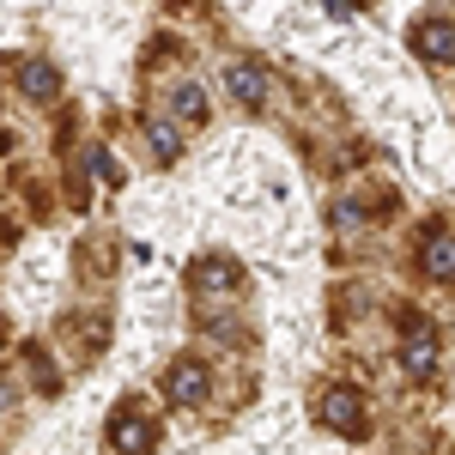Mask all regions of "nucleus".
<instances>
[{
  "label": "nucleus",
  "instance_id": "f257e3e1",
  "mask_svg": "<svg viewBox=\"0 0 455 455\" xmlns=\"http://www.w3.org/2000/svg\"><path fill=\"white\" fill-rule=\"evenodd\" d=\"M322 413H328L334 431H358V425H364V407H358L352 395H328V407H322Z\"/></svg>",
  "mask_w": 455,
  "mask_h": 455
},
{
  "label": "nucleus",
  "instance_id": "f03ea898",
  "mask_svg": "<svg viewBox=\"0 0 455 455\" xmlns=\"http://www.w3.org/2000/svg\"><path fill=\"white\" fill-rule=\"evenodd\" d=\"M146 443H152V425H146V419H134V413H128V419L116 425V450H122V455H140Z\"/></svg>",
  "mask_w": 455,
  "mask_h": 455
},
{
  "label": "nucleus",
  "instance_id": "7ed1b4c3",
  "mask_svg": "<svg viewBox=\"0 0 455 455\" xmlns=\"http://www.w3.org/2000/svg\"><path fill=\"white\" fill-rule=\"evenodd\" d=\"M413 43H419L425 55H437V61H443V55H455V31H443V25H419V36H413Z\"/></svg>",
  "mask_w": 455,
  "mask_h": 455
},
{
  "label": "nucleus",
  "instance_id": "20e7f679",
  "mask_svg": "<svg viewBox=\"0 0 455 455\" xmlns=\"http://www.w3.org/2000/svg\"><path fill=\"white\" fill-rule=\"evenodd\" d=\"M171 395H176V401H195V395H201V364H176Z\"/></svg>",
  "mask_w": 455,
  "mask_h": 455
},
{
  "label": "nucleus",
  "instance_id": "39448f33",
  "mask_svg": "<svg viewBox=\"0 0 455 455\" xmlns=\"http://www.w3.org/2000/svg\"><path fill=\"white\" fill-rule=\"evenodd\" d=\"M231 92H237L243 104H261V92H267V85H261V73H255V68H237V73H231Z\"/></svg>",
  "mask_w": 455,
  "mask_h": 455
},
{
  "label": "nucleus",
  "instance_id": "423d86ee",
  "mask_svg": "<svg viewBox=\"0 0 455 455\" xmlns=\"http://www.w3.org/2000/svg\"><path fill=\"white\" fill-rule=\"evenodd\" d=\"M425 267H431L437 280H450V274H455V243H443V237H437V243L425 249Z\"/></svg>",
  "mask_w": 455,
  "mask_h": 455
},
{
  "label": "nucleus",
  "instance_id": "0eeeda50",
  "mask_svg": "<svg viewBox=\"0 0 455 455\" xmlns=\"http://www.w3.org/2000/svg\"><path fill=\"white\" fill-rule=\"evenodd\" d=\"M25 92H36V98H49V92H55V79H49V68H25Z\"/></svg>",
  "mask_w": 455,
  "mask_h": 455
},
{
  "label": "nucleus",
  "instance_id": "6e6552de",
  "mask_svg": "<svg viewBox=\"0 0 455 455\" xmlns=\"http://www.w3.org/2000/svg\"><path fill=\"white\" fill-rule=\"evenodd\" d=\"M407 364H413V371H431V340H413V352H407Z\"/></svg>",
  "mask_w": 455,
  "mask_h": 455
},
{
  "label": "nucleus",
  "instance_id": "1a4fd4ad",
  "mask_svg": "<svg viewBox=\"0 0 455 455\" xmlns=\"http://www.w3.org/2000/svg\"><path fill=\"white\" fill-rule=\"evenodd\" d=\"M6 401H12V383H0V407H6Z\"/></svg>",
  "mask_w": 455,
  "mask_h": 455
}]
</instances>
